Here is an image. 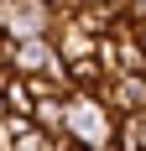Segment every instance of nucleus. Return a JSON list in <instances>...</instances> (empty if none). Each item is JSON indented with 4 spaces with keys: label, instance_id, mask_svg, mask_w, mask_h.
<instances>
[{
    "label": "nucleus",
    "instance_id": "obj_1",
    "mask_svg": "<svg viewBox=\"0 0 146 151\" xmlns=\"http://www.w3.org/2000/svg\"><path fill=\"white\" fill-rule=\"evenodd\" d=\"M115 115L94 99V94H68V141L78 151H104L115 141Z\"/></svg>",
    "mask_w": 146,
    "mask_h": 151
},
{
    "label": "nucleus",
    "instance_id": "obj_2",
    "mask_svg": "<svg viewBox=\"0 0 146 151\" xmlns=\"http://www.w3.org/2000/svg\"><path fill=\"white\" fill-rule=\"evenodd\" d=\"M0 11H5V37H16V42L52 37L58 21H68L58 11V0H0Z\"/></svg>",
    "mask_w": 146,
    "mask_h": 151
},
{
    "label": "nucleus",
    "instance_id": "obj_3",
    "mask_svg": "<svg viewBox=\"0 0 146 151\" xmlns=\"http://www.w3.org/2000/svg\"><path fill=\"white\" fill-rule=\"evenodd\" d=\"M94 99H99L110 115H141L146 109V73H115V78H104L99 89H94Z\"/></svg>",
    "mask_w": 146,
    "mask_h": 151
},
{
    "label": "nucleus",
    "instance_id": "obj_4",
    "mask_svg": "<svg viewBox=\"0 0 146 151\" xmlns=\"http://www.w3.org/2000/svg\"><path fill=\"white\" fill-rule=\"evenodd\" d=\"M58 68H63V58H58V47H52V37H37V42H16L11 47V73L16 78H47V73H58Z\"/></svg>",
    "mask_w": 146,
    "mask_h": 151
},
{
    "label": "nucleus",
    "instance_id": "obj_5",
    "mask_svg": "<svg viewBox=\"0 0 146 151\" xmlns=\"http://www.w3.org/2000/svg\"><path fill=\"white\" fill-rule=\"evenodd\" d=\"M52 47H58V58L63 63H84V58H94V47H99V37H89L78 21H58V31H52Z\"/></svg>",
    "mask_w": 146,
    "mask_h": 151
},
{
    "label": "nucleus",
    "instance_id": "obj_6",
    "mask_svg": "<svg viewBox=\"0 0 146 151\" xmlns=\"http://www.w3.org/2000/svg\"><path fill=\"white\" fill-rule=\"evenodd\" d=\"M0 99H5V115H16V120H31V109H37V89H31V78H5V89H0Z\"/></svg>",
    "mask_w": 146,
    "mask_h": 151
},
{
    "label": "nucleus",
    "instance_id": "obj_7",
    "mask_svg": "<svg viewBox=\"0 0 146 151\" xmlns=\"http://www.w3.org/2000/svg\"><path fill=\"white\" fill-rule=\"evenodd\" d=\"M104 78H110V73L99 68V58H84V63H68V89H73V94H94V89L104 83Z\"/></svg>",
    "mask_w": 146,
    "mask_h": 151
},
{
    "label": "nucleus",
    "instance_id": "obj_8",
    "mask_svg": "<svg viewBox=\"0 0 146 151\" xmlns=\"http://www.w3.org/2000/svg\"><path fill=\"white\" fill-rule=\"evenodd\" d=\"M11 130H16V136H11V151H52V146H58L47 130H37L31 120H16V115H11Z\"/></svg>",
    "mask_w": 146,
    "mask_h": 151
},
{
    "label": "nucleus",
    "instance_id": "obj_9",
    "mask_svg": "<svg viewBox=\"0 0 146 151\" xmlns=\"http://www.w3.org/2000/svg\"><path fill=\"white\" fill-rule=\"evenodd\" d=\"M11 136L16 130H11V115H5V120H0V151H11Z\"/></svg>",
    "mask_w": 146,
    "mask_h": 151
},
{
    "label": "nucleus",
    "instance_id": "obj_10",
    "mask_svg": "<svg viewBox=\"0 0 146 151\" xmlns=\"http://www.w3.org/2000/svg\"><path fill=\"white\" fill-rule=\"evenodd\" d=\"M5 78H11V73H5V68H0V89H5Z\"/></svg>",
    "mask_w": 146,
    "mask_h": 151
},
{
    "label": "nucleus",
    "instance_id": "obj_11",
    "mask_svg": "<svg viewBox=\"0 0 146 151\" xmlns=\"http://www.w3.org/2000/svg\"><path fill=\"white\" fill-rule=\"evenodd\" d=\"M84 5H110V0H84Z\"/></svg>",
    "mask_w": 146,
    "mask_h": 151
},
{
    "label": "nucleus",
    "instance_id": "obj_12",
    "mask_svg": "<svg viewBox=\"0 0 146 151\" xmlns=\"http://www.w3.org/2000/svg\"><path fill=\"white\" fill-rule=\"evenodd\" d=\"M0 120H5V99H0Z\"/></svg>",
    "mask_w": 146,
    "mask_h": 151
}]
</instances>
